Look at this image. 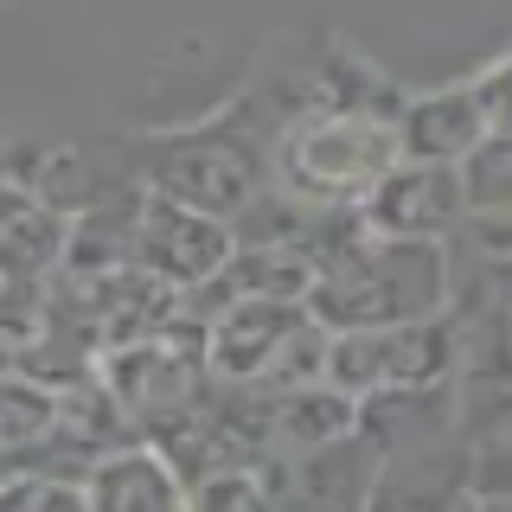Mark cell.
Returning <instances> with one entry per match:
<instances>
[]
</instances>
